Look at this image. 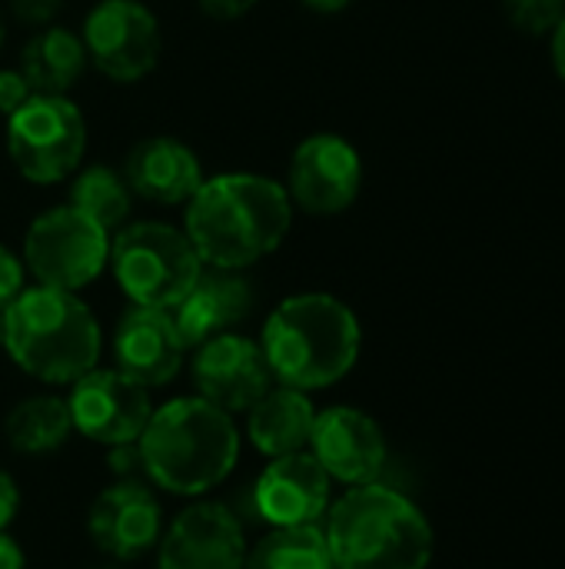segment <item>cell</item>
Masks as SVG:
<instances>
[{"label": "cell", "instance_id": "6da1fadb", "mask_svg": "<svg viewBox=\"0 0 565 569\" xmlns=\"http://www.w3.org/2000/svg\"><path fill=\"white\" fill-rule=\"evenodd\" d=\"M293 203L280 180L230 170L206 177L183 207V233L203 267L250 270L276 253L293 227Z\"/></svg>", "mask_w": 565, "mask_h": 569}, {"label": "cell", "instance_id": "7a4b0ae2", "mask_svg": "<svg viewBox=\"0 0 565 569\" xmlns=\"http://www.w3.org/2000/svg\"><path fill=\"white\" fill-rule=\"evenodd\" d=\"M260 347L273 380L313 393L340 383L360 360L363 330L350 303L333 293H293L273 307Z\"/></svg>", "mask_w": 565, "mask_h": 569}, {"label": "cell", "instance_id": "3957f363", "mask_svg": "<svg viewBox=\"0 0 565 569\" xmlns=\"http://www.w3.org/2000/svg\"><path fill=\"white\" fill-rule=\"evenodd\" d=\"M143 477L173 497H203L220 487L240 460L233 413L203 397H176L150 413L137 440Z\"/></svg>", "mask_w": 565, "mask_h": 569}, {"label": "cell", "instance_id": "277c9868", "mask_svg": "<svg viewBox=\"0 0 565 569\" xmlns=\"http://www.w3.org/2000/svg\"><path fill=\"white\" fill-rule=\"evenodd\" d=\"M323 537L333 569H426L436 543L426 513L383 483L350 487L326 510Z\"/></svg>", "mask_w": 565, "mask_h": 569}, {"label": "cell", "instance_id": "5b68a950", "mask_svg": "<svg viewBox=\"0 0 565 569\" xmlns=\"http://www.w3.org/2000/svg\"><path fill=\"white\" fill-rule=\"evenodd\" d=\"M3 350L27 377L63 387L100 363L103 333L77 293L33 283L7 307Z\"/></svg>", "mask_w": 565, "mask_h": 569}, {"label": "cell", "instance_id": "8992f818", "mask_svg": "<svg viewBox=\"0 0 565 569\" xmlns=\"http://www.w3.org/2000/svg\"><path fill=\"white\" fill-rule=\"evenodd\" d=\"M107 267L130 303L173 310L196 283L203 260L183 227L163 220H130L110 237Z\"/></svg>", "mask_w": 565, "mask_h": 569}, {"label": "cell", "instance_id": "52a82bcc", "mask_svg": "<svg viewBox=\"0 0 565 569\" xmlns=\"http://www.w3.org/2000/svg\"><path fill=\"white\" fill-rule=\"evenodd\" d=\"M7 157L37 187L70 180L87 157V120L70 97L33 93L7 117Z\"/></svg>", "mask_w": 565, "mask_h": 569}, {"label": "cell", "instance_id": "ba28073f", "mask_svg": "<svg viewBox=\"0 0 565 569\" xmlns=\"http://www.w3.org/2000/svg\"><path fill=\"white\" fill-rule=\"evenodd\" d=\"M20 260L40 287L80 293L107 270L110 233L70 203H60L27 227Z\"/></svg>", "mask_w": 565, "mask_h": 569}, {"label": "cell", "instance_id": "9c48e42d", "mask_svg": "<svg viewBox=\"0 0 565 569\" xmlns=\"http://www.w3.org/2000/svg\"><path fill=\"white\" fill-rule=\"evenodd\" d=\"M87 60L113 83H140L153 73L163 37L143 0H97L80 30Z\"/></svg>", "mask_w": 565, "mask_h": 569}, {"label": "cell", "instance_id": "30bf717a", "mask_svg": "<svg viewBox=\"0 0 565 569\" xmlns=\"http://www.w3.org/2000/svg\"><path fill=\"white\" fill-rule=\"evenodd\" d=\"M283 190L293 210L310 217H340L360 200L363 157L340 133H310L290 157Z\"/></svg>", "mask_w": 565, "mask_h": 569}, {"label": "cell", "instance_id": "8fae6325", "mask_svg": "<svg viewBox=\"0 0 565 569\" xmlns=\"http://www.w3.org/2000/svg\"><path fill=\"white\" fill-rule=\"evenodd\" d=\"M67 407L73 430L103 447L137 443L153 413L150 390L117 367H93L73 380Z\"/></svg>", "mask_w": 565, "mask_h": 569}, {"label": "cell", "instance_id": "7c38bea8", "mask_svg": "<svg viewBox=\"0 0 565 569\" xmlns=\"http://www.w3.org/2000/svg\"><path fill=\"white\" fill-rule=\"evenodd\" d=\"M196 397L210 400L226 413H246L273 383L266 353L260 340L243 333H220L196 347L193 353Z\"/></svg>", "mask_w": 565, "mask_h": 569}, {"label": "cell", "instance_id": "4fadbf2b", "mask_svg": "<svg viewBox=\"0 0 565 569\" xmlns=\"http://www.w3.org/2000/svg\"><path fill=\"white\" fill-rule=\"evenodd\" d=\"M246 537L223 503H193L157 543L160 569H243Z\"/></svg>", "mask_w": 565, "mask_h": 569}, {"label": "cell", "instance_id": "5bb4252c", "mask_svg": "<svg viewBox=\"0 0 565 569\" xmlns=\"http://www.w3.org/2000/svg\"><path fill=\"white\" fill-rule=\"evenodd\" d=\"M310 453L346 487L376 483L386 467V437L380 423L356 407H326L313 420Z\"/></svg>", "mask_w": 565, "mask_h": 569}, {"label": "cell", "instance_id": "9a60e30c", "mask_svg": "<svg viewBox=\"0 0 565 569\" xmlns=\"http://www.w3.org/2000/svg\"><path fill=\"white\" fill-rule=\"evenodd\" d=\"M87 530L110 560H137L160 543L163 510L150 487L120 480L93 500Z\"/></svg>", "mask_w": 565, "mask_h": 569}, {"label": "cell", "instance_id": "2e32d148", "mask_svg": "<svg viewBox=\"0 0 565 569\" xmlns=\"http://www.w3.org/2000/svg\"><path fill=\"white\" fill-rule=\"evenodd\" d=\"M113 360L120 373L147 390L170 383L186 360V343L173 323V313L130 303L113 330Z\"/></svg>", "mask_w": 565, "mask_h": 569}, {"label": "cell", "instance_id": "e0dca14e", "mask_svg": "<svg viewBox=\"0 0 565 569\" xmlns=\"http://www.w3.org/2000/svg\"><path fill=\"white\" fill-rule=\"evenodd\" d=\"M330 473L310 450L273 457L256 477V513L273 527H306L330 510Z\"/></svg>", "mask_w": 565, "mask_h": 569}, {"label": "cell", "instance_id": "ac0fdd59", "mask_svg": "<svg viewBox=\"0 0 565 569\" xmlns=\"http://www.w3.org/2000/svg\"><path fill=\"white\" fill-rule=\"evenodd\" d=\"M120 173L130 193L153 207H186L206 180L196 150L167 133L137 140L127 150Z\"/></svg>", "mask_w": 565, "mask_h": 569}, {"label": "cell", "instance_id": "d6986e66", "mask_svg": "<svg viewBox=\"0 0 565 569\" xmlns=\"http://www.w3.org/2000/svg\"><path fill=\"white\" fill-rule=\"evenodd\" d=\"M253 307H256V290L246 270L203 267L196 283L183 293V300L170 313L186 350H196L200 343L220 333H233L253 313Z\"/></svg>", "mask_w": 565, "mask_h": 569}, {"label": "cell", "instance_id": "ffe728a7", "mask_svg": "<svg viewBox=\"0 0 565 569\" xmlns=\"http://www.w3.org/2000/svg\"><path fill=\"white\" fill-rule=\"evenodd\" d=\"M316 407L310 393L293 387H270L250 410H246V437L263 457H286L310 447Z\"/></svg>", "mask_w": 565, "mask_h": 569}, {"label": "cell", "instance_id": "44dd1931", "mask_svg": "<svg viewBox=\"0 0 565 569\" xmlns=\"http://www.w3.org/2000/svg\"><path fill=\"white\" fill-rule=\"evenodd\" d=\"M90 60L83 40L70 27H40L20 50L17 70L27 77L33 93L70 97V90L83 80Z\"/></svg>", "mask_w": 565, "mask_h": 569}, {"label": "cell", "instance_id": "7402d4cb", "mask_svg": "<svg viewBox=\"0 0 565 569\" xmlns=\"http://www.w3.org/2000/svg\"><path fill=\"white\" fill-rule=\"evenodd\" d=\"M3 433H7V443L17 453H27V457L53 453L73 433L70 407H67L63 397H53V393L27 397L7 413Z\"/></svg>", "mask_w": 565, "mask_h": 569}, {"label": "cell", "instance_id": "603a6c76", "mask_svg": "<svg viewBox=\"0 0 565 569\" xmlns=\"http://www.w3.org/2000/svg\"><path fill=\"white\" fill-rule=\"evenodd\" d=\"M133 193L123 180L120 170L113 167H103V163H90V167H80L73 177H70V193H67V203L80 213H87L93 223H100L110 237L130 223V213H133Z\"/></svg>", "mask_w": 565, "mask_h": 569}, {"label": "cell", "instance_id": "cb8c5ba5", "mask_svg": "<svg viewBox=\"0 0 565 569\" xmlns=\"http://www.w3.org/2000/svg\"><path fill=\"white\" fill-rule=\"evenodd\" d=\"M243 569H333L326 537L316 523L273 527L256 547L246 550Z\"/></svg>", "mask_w": 565, "mask_h": 569}, {"label": "cell", "instance_id": "d4e9b609", "mask_svg": "<svg viewBox=\"0 0 565 569\" xmlns=\"http://www.w3.org/2000/svg\"><path fill=\"white\" fill-rule=\"evenodd\" d=\"M506 23L523 37H549L565 17V0H503Z\"/></svg>", "mask_w": 565, "mask_h": 569}, {"label": "cell", "instance_id": "484cf974", "mask_svg": "<svg viewBox=\"0 0 565 569\" xmlns=\"http://www.w3.org/2000/svg\"><path fill=\"white\" fill-rule=\"evenodd\" d=\"M27 287V267L23 260L0 243V310H7Z\"/></svg>", "mask_w": 565, "mask_h": 569}, {"label": "cell", "instance_id": "4316f807", "mask_svg": "<svg viewBox=\"0 0 565 569\" xmlns=\"http://www.w3.org/2000/svg\"><path fill=\"white\" fill-rule=\"evenodd\" d=\"M30 97H33V90H30L27 77H23L17 67H3V70H0V117L7 120V117H10L13 110H20Z\"/></svg>", "mask_w": 565, "mask_h": 569}, {"label": "cell", "instance_id": "83f0119b", "mask_svg": "<svg viewBox=\"0 0 565 569\" xmlns=\"http://www.w3.org/2000/svg\"><path fill=\"white\" fill-rule=\"evenodd\" d=\"M7 3H10V13H13L17 23L37 27V30L50 27L57 20L60 7H63V0H7Z\"/></svg>", "mask_w": 565, "mask_h": 569}, {"label": "cell", "instance_id": "f1b7e54d", "mask_svg": "<svg viewBox=\"0 0 565 569\" xmlns=\"http://www.w3.org/2000/svg\"><path fill=\"white\" fill-rule=\"evenodd\" d=\"M200 10L213 20H236L256 7V0H196Z\"/></svg>", "mask_w": 565, "mask_h": 569}, {"label": "cell", "instance_id": "f546056e", "mask_svg": "<svg viewBox=\"0 0 565 569\" xmlns=\"http://www.w3.org/2000/svg\"><path fill=\"white\" fill-rule=\"evenodd\" d=\"M17 510H20V490L13 483V477L7 470H0V530L10 527Z\"/></svg>", "mask_w": 565, "mask_h": 569}, {"label": "cell", "instance_id": "4dcf8cb0", "mask_svg": "<svg viewBox=\"0 0 565 569\" xmlns=\"http://www.w3.org/2000/svg\"><path fill=\"white\" fill-rule=\"evenodd\" d=\"M546 40H549V63H553L556 77L565 83V17L559 20V27H556Z\"/></svg>", "mask_w": 565, "mask_h": 569}, {"label": "cell", "instance_id": "1f68e13d", "mask_svg": "<svg viewBox=\"0 0 565 569\" xmlns=\"http://www.w3.org/2000/svg\"><path fill=\"white\" fill-rule=\"evenodd\" d=\"M0 569H23V553L17 540H10L3 530H0Z\"/></svg>", "mask_w": 565, "mask_h": 569}, {"label": "cell", "instance_id": "d6a6232c", "mask_svg": "<svg viewBox=\"0 0 565 569\" xmlns=\"http://www.w3.org/2000/svg\"><path fill=\"white\" fill-rule=\"evenodd\" d=\"M306 10H313V13H323V17H330V13H343L353 0H300Z\"/></svg>", "mask_w": 565, "mask_h": 569}, {"label": "cell", "instance_id": "836d02e7", "mask_svg": "<svg viewBox=\"0 0 565 569\" xmlns=\"http://www.w3.org/2000/svg\"><path fill=\"white\" fill-rule=\"evenodd\" d=\"M7 340V310H0V347Z\"/></svg>", "mask_w": 565, "mask_h": 569}, {"label": "cell", "instance_id": "e575fe53", "mask_svg": "<svg viewBox=\"0 0 565 569\" xmlns=\"http://www.w3.org/2000/svg\"><path fill=\"white\" fill-rule=\"evenodd\" d=\"M3 43H7V30H3V13H0V50H3Z\"/></svg>", "mask_w": 565, "mask_h": 569}, {"label": "cell", "instance_id": "d590c367", "mask_svg": "<svg viewBox=\"0 0 565 569\" xmlns=\"http://www.w3.org/2000/svg\"><path fill=\"white\" fill-rule=\"evenodd\" d=\"M93 569H120V567H110V563H103V567H93Z\"/></svg>", "mask_w": 565, "mask_h": 569}]
</instances>
